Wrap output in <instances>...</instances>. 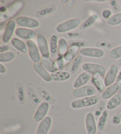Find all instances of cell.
<instances>
[{"mask_svg": "<svg viewBox=\"0 0 121 134\" xmlns=\"http://www.w3.org/2000/svg\"><path fill=\"white\" fill-rule=\"evenodd\" d=\"M99 102V98L97 96H92L74 100L71 102V107L73 109L90 107L94 106Z\"/></svg>", "mask_w": 121, "mask_h": 134, "instance_id": "obj_1", "label": "cell"}, {"mask_svg": "<svg viewBox=\"0 0 121 134\" xmlns=\"http://www.w3.org/2000/svg\"><path fill=\"white\" fill-rule=\"evenodd\" d=\"M82 68L83 71L92 76H99L103 77L106 75L105 68L99 64L85 63L82 64Z\"/></svg>", "mask_w": 121, "mask_h": 134, "instance_id": "obj_2", "label": "cell"}, {"mask_svg": "<svg viewBox=\"0 0 121 134\" xmlns=\"http://www.w3.org/2000/svg\"><path fill=\"white\" fill-rule=\"evenodd\" d=\"M80 24V20L78 18H72L58 25L56 27V31L59 33H69L70 31L78 28Z\"/></svg>", "mask_w": 121, "mask_h": 134, "instance_id": "obj_3", "label": "cell"}, {"mask_svg": "<svg viewBox=\"0 0 121 134\" xmlns=\"http://www.w3.org/2000/svg\"><path fill=\"white\" fill-rule=\"evenodd\" d=\"M96 93V88L91 85H85L84 86L74 89L72 92V95L75 98L80 99L94 96Z\"/></svg>", "mask_w": 121, "mask_h": 134, "instance_id": "obj_4", "label": "cell"}, {"mask_svg": "<svg viewBox=\"0 0 121 134\" xmlns=\"http://www.w3.org/2000/svg\"><path fill=\"white\" fill-rule=\"evenodd\" d=\"M16 24L23 28L36 29L40 26V22L36 18L26 16H20L15 19Z\"/></svg>", "mask_w": 121, "mask_h": 134, "instance_id": "obj_5", "label": "cell"}, {"mask_svg": "<svg viewBox=\"0 0 121 134\" xmlns=\"http://www.w3.org/2000/svg\"><path fill=\"white\" fill-rule=\"evenodd\" d=\"M27 45L29 49V54L30 59L34 63H40L41 62L40 53L38 46L33 40H29L27 41Z\"/></svg>", "mask_w": 121, "mask_h": 134, "instance_id": "obj_6", "label": "cell"}, {"mask_svg": "<svg viewBox=\"0 0 121 134\" xmlns=\"http://www.w3.org/2000/svg\"><path fill=\"white\" fill-rule=\"evenodd\" d=\"M80 55L93 58H102L104 55V51L100 48L83 47L80 50Z\"/></svg>", "mask_w": 121, "mask_h": 134, "instance_id": "obj_7", "label": "cell"}, {"mask_svg": "<svg viewBox=\"0 0 121 134\" xmlns=\"http://www.w3.org/2000/svg\"><path fill=\"white\" fill-rule=\"evenodd\" d=\"M119 69L116 64H112L107 71L104 76V83L106 87L115 83V80L118 77Z\"/></svg>", "mask_w": 121, "mask_h": 134, "instance_id": "obj_8", "label": "cell"}, {"mask_svg": "<svg viewBox=\"0 0 121 134\" xmlns=\"http://www.w3.org/2000/svg\"><path fill=\"white\" fill-rule=\"evenodd\" d=\"M50 104L47 102H43L40 105L34 115V121L39 122L45 118L48 112Z\"/></svg>", "mask_w": 121, "mask_h": 134, "instance_id": "obj_9", "label": "cell"}, {"mask_svg": "<svg viewBox=\"0 0 121 134\" xmlns=\"http://www.w3.org/2000/svg\"><path fill=\"white\" fill-rule=\"evenodd\" d=\"M37 44L40 53L41 55H42L43 57H50V48L48 47L47 41L45 36L42 34H39L37 38Z\"/></svg>", "mask_w": 121, "mask_h": 134, "instance_id": "obj_10", "label": "cell"}, {"mask_svg": "<svg viewBox=\"0 0 121 134\" xmlns=\"http://www.w3.org/2000/svg\"><path fill=\"white\" fill-rule=\"evenodd\" d=\"M85 126L87 134H96L97 126L95 115L92 112L87 113L85 118Z\"/></svg>", "mask_w": 121, "mask_h": 134, "instance_id": "obj_11", "label": "cell"}, {"mask_svg": "<svg viewBox=\"0 0 121 134\" xmlns=\"http://www.w3.org/2000/svg\"><path fill=\"white\" fill-rule=\"evenodd\" d=\"M16 25V22L14 20H10L7 22L4 30L3 36L2 37V41L4 43H8L12 40V37L14 33Z\"/></svg>", "mask_w": 121, "mask_h": 134, "instance_id": "obj_12", "label": "cell"}, {"mask_svg": "<svg viewBox=\"0 0 121 134\" xmlns=\"http://www.w3.org/2000/svg\"><path fill=\"white\" fill-rule=\"evenodd\" d=\"M15 34L19 38L27 41L32 40L36 37V34L33 30L23 27L16 29Z\"/></svg>", "mask_w": 121, "mask_h": 134, "instance_id": "obj_13", "label": "cell"}, {"mask_svg": "<svg viewBox=\"0 0 121 134\" xmlns=\"http://www.w3.org/2000/svg\"><path fill=\"white\" fill-rule=\"evenodd\" d=\"M52 124V119L50 116H46L41 121L37 127L36 134H48Z\"/></svg>", "mask_w": 121, "mask_h": 134, "instance_id": "obj_14", "label": "cell"}, {"mask_svg": "<svg viewBox=\"0 0 121 134\" xmlns=\"http://www.w3.org/2000/svg\"><path fill=\"white\" fill-rule=\"evenodd\" d=\"M120 89V85L118 83H115L113 85L107 87L104 91L102 93L101 97L104 100H109L115 96Z\"/></svg>", "mask_w": 121, "mask_h": 134, "instance_id": "obj_15", "label": "cell"}, {"mask_svg": "<svg viewBox=\"0 0 121 134\" xmlns=\"http://www.w3.org/2000/svg\"><path fill=\"white\" fill-rule=\"evenodd\" d=\"M33 68L36 72L46 82H50L52 81L50 74L48 71L44 68L42 64L40 63H35L33 64Z\"/></svg>", "mask_w": 121, "mask_h": 134, "instance_id": "obj_16", "label": "cell"}, {"mask_svg": "<svg viewBox=\"0 0 121 134\" xmlns=\"http://www.w3.org/2000/svg\"><path fill=\"white\" fill-rule=\"evenodd\" d=\"M90 78H91V75L90 74L83 71L82 73H80L74 80L73 85V87L77 89L79 88V87L85 86L89 82Z\"/></svg>", "mask_w": 121, "mask_h": 134, "instance_id": "obj_17", "label": "cell"}, {"mask_svg": "<svg viewBox=\"0 0 121 134\" xmlns=\"http://www.w3.org/2000/svg\"><path fill=\"white\" fill-rule=\"evenodd\" d=\"M41 64L47 70L48 72L51 73H54L58 70L57 67L53 60L50 57H43L41 60Z\"/></svg>", "mask_w": 121, "mask_h": 134, "instance_id": "obj_18", "label": "cell"}, {"mask_svg": "<svg viewBox=\"0 0 121 134\" xmlns=\"http://www.w3.org/2000/svg\"><path fill=\"white\" fill-rule=\"evenodd\" d=\"M80 47L78 46L72 44L69 48V50L67 53L64 55L63 58L64 61L66 62H69L76 58L78 56V53L80 52Z\"/></svg>", "mask_w": 121, "mask_h": 134, "instance_id": "obj_19", "label": "cell"}, {"mask_svg": "<svg viewBox=\"0 0 121 134\" xmlns=\"http://www.w3.org/2000/svg\"><path fill=\"white\" fill-rule=\"evenodd\" d=\"M91 82L95 87L101 93H103L106 89V85L104 83V79L103 77L99 76H92Z\"/></svg>", "mask_w": 121, "mask_h": 134, "instance_id": "obj_20", "label": "cell"}, {"mask_svg": "<svg viewBox=\"0 0 121 134\" xmlns=\"http://www.w3.org/2000/svg\"><path fill=\"white\" fill-rule=\"evenodd\" d=\"M11 43L12 46L16 50H18L22 53L25 54L29 52L27 43H24V41L17 38H13L11 40Z\"/></svg>", "mask_w": 121, "mask_h": 134, "instance_id": "obj_21", "label": "cell"}, {"mask_svg": "<svg viewBox=\"0 0 121 134\" xmlns=\"http://www.w3.org/2000/svg\"><path fill=\"white\" fill-rule=\"evenodd\" d=\"M121 104V93H116L112 98L109 99L106 103V108L108 110H113L119 107Z\"/></svg>", "mask_w": 121, "mask_h": 134, "instance_id": "obj_22", "label": "cell"}, {"mask_svg": "<svg viewBox=\"0 0 121 134\" xmlns=\"http://www.w3.org/2000/svg\"><path fill=\"white\" fill-rule=\"evenodd\" d=\"M52 80L54 82H63L69 79L71 75L68 71H57L54 73H51Z\"/></svg>", "mask_w": 121, "mask_h": 134, "instance_id": "obj_23", "label": "cell"}, {"mask_svg": "<svg viewBox=\"0 0 121 134\" xmlns=\"http://www.w3.org/2000/svg\"><path fill=\"white\" fill-rule=\"evenodd\" d=\"M56 10V6L54 4H52V5L46 6L40 9L37 12L36 15L37 17L40 18L46 17V16H47L54 13Z\"/></svg>", "mask_w": 121, "mask_h": 134, "instance_id": "obj_24", "label": "cell"}, {"mask_svg": "<svg viewBox=\"0 0 121 134\" xmlns=\"http://www.w3.org/2000/svg\"><path fill=\"white\" fill-rule=\"evenodd\" d=\"M37 93L38 95L41 97V98L45 100V102H47L48 103L53 104L54 103L56 100L51 95L49 92L46 91V90L43 88V87H39L37 88Z\"/></svg>", "mask_w": 121, "mask_h": 134, "instance_id": "obj_25", "label": "cell"}, {"mask_svg": "<svg viewBox=\"0 0 121 134\" xmlns=\"http://www.w3.org/2000/svg\"><path fill=\"white\" fill-rule=\"evenodd\" d=\"M58 43H59V40L58 37L56 34H53L50 38L49 42V48L50 55L52 57H54L57 54L58 50Z\"/></svg>", "mask_w": 121, "mask_h": 134, "instance_id": "obj_26", "label": "cell"}, {"mask_svg": "<svg viewBox=\"0 0 121 134\" xmlns=\"http://www.w3.org/2000/svg\"><path fill=\"white\" fill-rule=\"evenodd\" d=\"M109 118V112L108 110H104L102 113V115L100 116L98 122H97V129L99 131H102L104 130L106 125L107 122Z\"/></svg>", "mask_w": 121, "mask_h": 134, "instance_id": "obj_27", "label": "cell"}, {"mask_svg": "<svg viewBox=\"0 0 121 134\" xmlns=\"http://www.w3.org/2000/svg\"><path fill=\"white\" fill-rule=\"evenodd\" d=\"M16 55L13 52H7L0 53V62L2 63H8L14 60Z\"/></svg>", "mask_w": 121, "mask_h": 134, "instance_id": "obj_28", "label": "cell"}, {"mask_svg": "<svg viewBox=\"0 0 121 134\" xmlns=\"http://www.w3.org/2000/svg\"><path fill=\"white\" fill-rule=\"evenodd\" d=\"M68 44L67 41L64 38H62L59 40V43H58V51H59V55L60 56H64L67 51L69 50Z\"/></svg>", "mask_w": 121, "mask_h": 134, "instance_id": "obj_29", "label": "cell"}, {"mask_svg": "<svg viewBox=\"0 0 121 134\" xmlns=\"http://www.w3.org/2000/svg\"><path fill=\"white\" fill-rule=\"evenodd\" d=\"M28 94H29V96L30 100H31L32 103H34L35 105L39 106L42 103L40 96L34 89H32V88H30L28 90Z\"/></svg>", "mask_w": 121, "mask_h": 134, "instance_id": "obj_30", "label": "cell"}, {"mask_svg": "<svg viewBox=\"0 0 121 134\" xmlns=\"http://www.w3.org/2000/svg\"><path fill=\"white\" fill-rule=\"evenodd\" d=\"M82 61V55H78L75 59L73 60L70 67V72L72 74H74L78 72L79 68H80L81 63Z\"/></svg>", "mask_w": 121, "mask_h": 134, "instance_id": "obj_31", "label": "cell"}, {"mask_svg": "<svg viewBox=\"0 0 121 134\" xmlns=\"http://www.w3.org/2000/svg\"><path fill=\"white\" fill-rule=\"evenodd\" d=\"M17 98L20 103L23 104L25 101V92L24 86L20 83H17Z\"/></svg>", "mask_w": 121, "mask_h": 134, "instance_id": "obj_32", "label": "cell"}, {"mask_svg": "<svg viewBox=\"0 0 121 134\" xmlns=\"http://www.w3.org/2000/svg\"><path fill=\"white\" fill-rule=\"evenodd\" d=\"M107 23L111 26H116L121 24V13H116L107 20Z\"/></svg>", "mask_w": 121, "mask_h": 134, "instance_id": "obj_33", "label": "cell"}, {"mask_svg": "<svg viewBox=\"0 0 121 134\" xmlns=\"http://www.w3.org/2000/svg\"><path fill=\"white\" fill-rule=\"evenodd\" d=\"M97 19V16L96 15H93L90 16V17L87 18L84 22H83L82 25H81L80 28L82 29H86L91 27L92 25H94L95 22L96 21Z\"/></svg>", "mask_w": 121, "mask_h": 134, "instance_id": "obj_34", "label": "cell"}, {"mask_svg": "<svg viewBox=\"0 0 121 134\" xmlns=\"http://www.w3.org/2000/svg\"><path fill=\"white\" fill-rule=\"evenodd\" d=\"M109 56L112 59H121V46L112 48L109 52Z\"/></svg>", "mask_w": 121, "mask_h": 134, "instance_id": "obj_35", "label": "cell"}, {"mask_svg": "<svg viewBox=\"0 0 121 134\" xmlns=\"http://www.w3.org/2000/svg\"><path fill=\"white\" fill-rule=\"evenodd\" d=\"M56 63L58 70H62L64 66V60L63 56L59 55V57L56 61Z\"/></svg>", "mask_w": 121, "mask_h": 134, "instance_id": "obj_36", "label": "cell"}, {"mask_svg": "<svg viewBox=\"0 0 121 134\" xmlns=\"http://www.w3.org/2000/svg\"><path fill=\"white\" fill-rule=\"evenodd\" d=\"M121 122V112L116 114L111 119V123L114 125H118Z\"/></svg>", "mask_w": 121, "mask_h": 134, "instance_id": "obj_37", "label": "cell"}, {"mask_svg": "<svg viewBox=\"0 0 121 134\" xmlns=\"http://www.w3.org/2000/svg\"><path fill=\"white\" fill-rule=\"evenodd\" d=\"M110 5L114 12L116 13H119L120 11V6L117 1H111Z\"/></svg>", "mask_w": 121, "mask_h": 134, "instance_id": "obj_38", "label": "cell"}, {"mask_svg": "<svg viewBox=\"0 0 121 134\" xmlns=\"http://www.w3.org/2000/svg\"><path fill=\"white\" fill-rule=\"evenodd\" d=\"M104 105L103 103H101V105L98 106L95 112V116H99L102 115V113L104 111Z\"/></svg>", "mask_w": 121, "mask_h": 134, "instance_id": "obj_39", "label": "cell"}, {"mask_svg": "<svg viewBox=\"0 0 121 134\" xmlns=\"http://www.w3.org/2000/svg\"><path fill=\"white\" fill-rule=\"evenodd\" d=\"M112 11L110 10H108V9L103 10L102 13V17H103V18H104V19H106L107 20L109 19V18L112 17Z\"/></svg>", "mask_w": 121, "mask_h": 134, "instance_id": "obj_40", "label": "cell"}, {"mask_svg": "<svg viewBox=\"0 0 121 134\" xmlns=\"http://www.w3.org/2000/svg\"><path fill=\"white\" fill-rule=\"evenodd\" d=\"M80 34L79 33H73V32H69L66 34V37L69 38H76L80 37Z\"/></svg>", "mask_w": 121, "mask_h": 134, "instance_id": "obj_41", "label": "cell"}, {"mask_svg": "<svg viewBox=\"0 0 121 134\" xmlns=\"http://www.w3.org/2000/svg\"><path fill=\"white\" fill-rule=\"evenodd\" d=\"M10 46L8 45H1V47H0V52H1V53L7 52L10 50Z\"/></svg>", "mask_w": 121, "mask_h": 134, "instance_id": "obj_42", "label": "cell"}, {"mask_svg": "<svg viewBox=\"0 0 121 134\" xmlns=\"http://www.w3.org/2000/svg\"><path fill=\"white\" fill-rule=\"evenodd\" d=\"M72 44H74V45H76V46H78L79 47H85V46H86V43L83 42V41H76V42H73V43Z\"/></svg>", "mask_w": 121, "mask_h": 134, "instance_id": "obj_43", "label": "cell"}, {"mask_svg": "<svg viewBox=\"0 0 121 134\" xmlns=\"http://www.w3.org/2000/svg\"><path fill=\"white\" fill-rule=\"evenodd\" d=\"M7 71V69L3 64L0 63V73L4 74L6 73Z\"/></svg>", "mask_w": 121, "mask_h": 134, "instance_id": "obj_44", "label": "cell"}, {"mask_svg": "<svg viewBox=\"0 0 121 134\" xmlns=\"http://www.w3.org/2000/svg\"><path fill=\"white\" fill-rule=\"evenodd\" d=\"M116 81H117V83H118L121 82V69L118 73V77L117 79H116Z\"/></svg>", "mask_w": 121, "mask_h": 134, "instance_id": "obj_45", "label": "cell"}, {"mask_svg": "<svg viewBox=\"0 0 121 134\" xmlns=\"http://www.w3.org/2000/svg\"><path fill=\"white\" fill-rule=\"evenodd\" d=\"M69 1H69V0H62L61 1V2L63 4H67Z\"/></svg>", "mask_w": 121, "mask_h": 134, "instance_id": "obj_46", "label": "cell"}, {"mask_svg": "<svg viewBox=\"0 0 121 134\" xmlns=\"http://www.w3.org/2000/svg\"><path fill=\"white\" fill-rule=\"evenodd\" d=\"M117 64H118V66H121V59L118 60V61H117Z\"/></svg>", "mask_w": 121, "mask_h": 134, "instance_id": "obj_47", "label": "cell"}, {"mask_svg": "<svg viewBox=\"0 0 121 134\" xmlns=\"http://www.w3.org/2000/svg\"><path fill=\"white\" fill-rule=\"evenodd\" d=\"M96 134H104V133H101V132H98V133H97Z\"/></svg>", "mask_w": 121, "mask_h": 134, "instance_id": "obj_48", "label": "cell"}]
</instances>
